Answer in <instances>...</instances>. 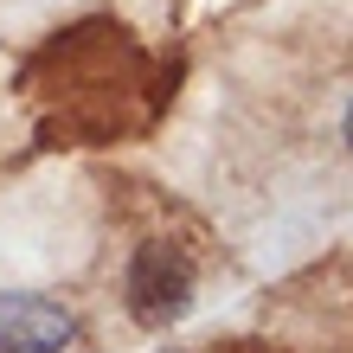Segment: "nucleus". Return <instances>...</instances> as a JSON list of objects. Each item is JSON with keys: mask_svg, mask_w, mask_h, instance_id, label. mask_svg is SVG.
<instances>
[{"mask_svg": "<svg viewBox=\"0 0 353 353\" xmlns=\"http://www.w3.org/2000/svg\"><path fill=\"white\" fill-rule=\"evenodd\" d=\"M77 341V315L39 289H0V353H65Z\"/></svg>", "mask_w": 353, "mask_h": 353, "instance_id": "obj_2", "label": "nucleus"}, {"mask_svg": "<svg viewBox=\"0 0 353 353\" xmlns=\"http://www.w3.org/2000/svg\"><path fill=\"white\" fill-rule=\"evenodd\" d=\"M193 289H199V270L168 238H141L122 263V308H129L135 327H154V334L174 327L193 308Z\"/></svg>", "mask_w": 353, "mask_h": 353, "instance_id": "obj_1", "label": "nucleus"}, {"mask_svg": "<svg viewBox=\"0 0 353 353\" xmlns=\"http://www.w3.org/2000/svg\"><path fill=\"white\" fill-rule=\"evenodd\" d=\"M341 135H347V148H353V103H347V116H341Z\"/></svg>", "mask_w": 353, "mask_h": 353, "instance_id": "obj_3", "label": "nucleus"}]
</instances>
